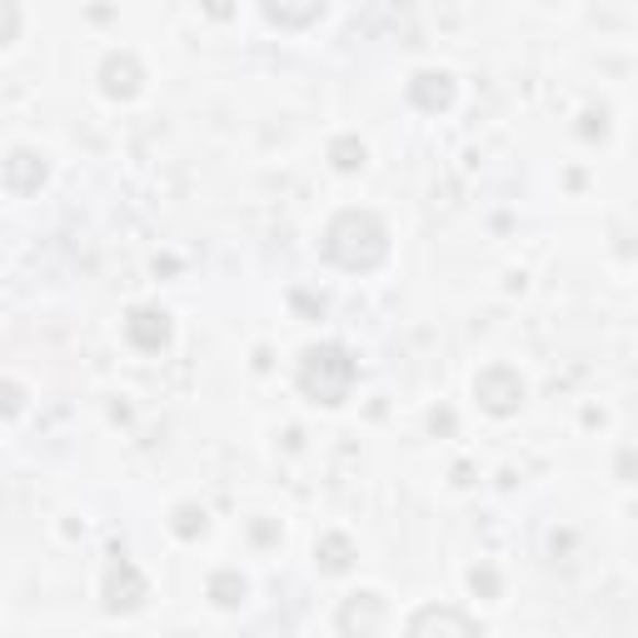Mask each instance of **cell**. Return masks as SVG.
Wrapping results in <instances>:
<instances>
[{
	"instance_id": "obj_13",
	"label": "cell",
	"mask_w": 638,
	"mask_h": 638,
	"mask_svg": "<svg viewBox=\"0 0 638 638\" xmlns=\"http://www.w3.org/2000/svg\"><path fill=\"white\" fill-rule=\"evenodd\" d=\"M314 563H320L325 573H345L349 563H355V544H349L345 534H325L320 549H314Z\"/></svg>"
},
{
	"instance_id": "obj_17",
	"label": "cell",
	"mask_w": 638,
	"mask_h": 638,
	"mask_svg": "<svg viewBox=\"0 0 638 638\" xmlns=\"http://www.w3.org/2000/svg\"><path fill=\"white\" fill-rule=\"evenodd\" d=\"M21 404H25L21 384H0V414H21Z\"/></svg>"
},
{
	"instance_id": "obj_10",
	"label": "cell",
	"mask_w": 638,
	"mask_h": 638,
	"mask_svg": "<svg viewBox=\"0 0 638 638\" xmlns=\"http://www.w3.org/2000/svg\"><path fill=\"white\" fill-rule=\"evenodd\" d=\"M410 100L419 110H444L455 100V80L444 76V70H419V76L410 80Z\"/></svg>"
},
{
	"instance_id": "obj_14",
	"label": "cell",
	"mask_w": 638,
	"mask_h": 638,
	"mask_svg": "<svg viewBox=\"0 0 638 638\" xmlns=\"http://www.w3.org/2000/svg\"><path fill=\"white\" fill-rule=\"evenodd\" d=\"M175 534H180V539H200V534H205V508H195V504L175 508Z\"/></svg>"
},
{
	"instance_id": "obj_16",
	"label": "cell",
	"mask_w": 638,
	"mask_h": 638,
	"mask_svg": "<svg viewBox=\"0 0 638 638\" xmlns=\"http://www.w3.org/2000/svg\"><path fill=\"white\" fill-rule=\"evenodd\" d=\"M15 31H21V5L15 0H0V45L15 41Z\"/></svg>"
},
{
	"instance_id": "obj_7",
	"label": "cell",
	"mask_w": 638,
	"mask_h": 638,
	"mask_svg": "<svg viewBox=\"0 0 638 638\" xmlns=\"http://www.w3.org/2000/svg\"><path fill=\"white\" fill-rule=\"evenodd\" d=\"M100 86H105L110 100H131L141 90V60L135 55H110L100 66Z\"/></svg>"
},
{
	"instance_id": "obj_18",
	"label": "cell",
	"mask_w": 638,
	"mask_h": 638,
	"mask_svg": "<svg viewBox=\"0 0 638 638\" xmlns=\"http://www.w3.org/2000/svg\"><path fill=\"white\" fill-rule=\"evenodd\" d=\"M469 584H474V594H499L494 569H474V573H469Z\"/></svg>"
},
{
	"instance_id": "obj_11",
	"label": "cell",
	"mask_w": 638,
	"mask_h": 638,
	"mask_svg": "<svg viewBox=\"0 0 638 638\" xmlns=\"http://www.w3.org/2000/svg\"><path fill=\"white\" fill-rule=\"evenodd\" d=\"M45 180V160L35 150H15L11 160H5V184H11L15 195H31V190H41Z\"/></svg>"
},
{
	"instance_id": "obj_8",
	"label": "cell",
	"mask_w": 638,
	"mask_h": 638,
	"mask_svg": "<svg viewBox=\"0 0 638 638\" xmlns=\"http://www.w3.org/2000/svg\"><path fill=\"white\" fill-rule=\"evenodd\" d=\"M484 634L479 628V618H469V614H459V608H419V614L410 618V634Z\"/></svg>"
},
{
	"instance_id": "obj_15",
	"label": "cell",
	"mask_w": 638,
	"mask_h": 638,
	"mask_svg": "<svg viewBox=\"0 0 638 638\" xmlns=\"http://www.w3.org/2000/svg\"><path fill=\"white\" fill-rule=\"evenodd\" d=\"M329 160H335L339 170H359V165H365V145L349 141V135H345V141L329 145Z\"/></svg>"
},
{
	"instance_id": "obj_9",
	"label": "cell",
	"mask_w": 638,
	"mask_h": 638,
	"mask_svg": "<svg viewBox=\"0 0 638 638\" xmlns=\"http://www.w3.org/2000/svg\"><path fill=\"white\" fill-rule=\"evenodd\" d=\"M260 5L275 25H284V31H304V25H314L325 15V0H260Z\"/></svg>"
},
{
	"instance_id": "obj_3",
	"label": "cell",
	"mask_w": 638,
	"mask_h": 638,
	"mask_svg": "<svg viewBox=\"0 0 638 638\" xmlns=\"http://www.w3.org/2000/svg\"><path fill=\"white\" fill-rule=\"evenodd\" d=\"M150 598V584H145V573L135 569L131 559H115L105 573V608L110 614H135V608Z\"/></svg>"
},
{
	"instance_id": "obj_19",
	"label": "cell",
	"mask_w": 638,
	"mask_h": 638,
	"mask_svg": "<svg viewBox=\"0 0 638 638\" xmlns=\"http://www.w3.org/2000/svg\"><path fill=\"white\" fill-rule=\"evenodd\" d=\"M210 11H215V15H225L230 5H225V0H210Z\"/></svg>"
},
{
	"instance_id": "obj_1",
	"label": "cell",
	"mask_w": 638,
	"mask_h": 638,
	"mask_svg": "<svg viewBox=\"0 0 638 638\" xmlns=\"http://www.w3.org/2000/svg\"><path fill=\"white\" fill-rule=\"evenodd\" d=\"M325 255L339 270H379L390 255V230L374 210H339L325 230Z\"/></svg>"
},
{
	"instance_id": "obj_12",
	"label": "cell",
	"mask_w": 638,
	"mask_h": 638,
	"mask_svg": "<svg viewBox=\"0 0 638 638\" xmlns=\"http://www.w3.org/2000/svg\"><path fill=\"white\" fill-rule=\"evenodd\" d=\"M210 604L215 608H239L245 604V594H249V584H245V573L239 569H220V573H210Z\"/></svg>"
},
{
	"instance_id": "obj_4",
	"label": "cell",
	"mask_w": 638,
	"mask_h": 638,
	"mask_svg": "<svg viewBox=\"0 0 638 638\" xmlns=\"http://www.w3.org/2000/svg\"><path fill=\"white\" fill-rule=\"evenodd\" d=\"M474 394H479V404H484L489 414H514L524 404V379L514 374L508 365H494V369H484V374H479Z\"/></svg>"
},
{
	"instance_id": "obj_6",
	"label": "cell",
	"mask_w": 638,
	"mask_h": 638,
	"mask_svg": "<svg viewBox=\"0 0 638 638\" xmlns=\"http://www.w3.org/2000/svg\"><path fill=\"white\" fill-rule=\"evenodd\" d=\"M125 335H131L135 349H165V339H170V320H165V310L141 304V310H131V320H125Z\"/></svg>"
},
{
	"instance_id": "obj_2",
	"label": "cell",
	"mask_w": 638,
	"mask_h": 638,
	"mask_svg": "<svg viewBox=\"0 0 638 638\" xmlns=\"http://www.w3.org/2000/svg\"><path fill=\"white\" fill-rule=\"evenodd\" d=\"M355 374L359 365L339 345H310L300 359V390L314 404H345L349 390H355Z\"/></svg>"
},
{
	"instance_id": "obj_5",
	"label": "cell",
	"mask_w": 638,
	"mask_h": 638,
	"mask_svg": "<svg viewBox=\"0 0 638 638\" xmlns=\"http://www.w3.org/2000/svg\"><path fill=\"white\" fill-rule=\"evenodd\" d=\"M335 628L339 634H349V638H365V634H379L384 628V598H374V594H349L345 598V608H339V618H335Z\"/></svg>"
}]
</instances>
